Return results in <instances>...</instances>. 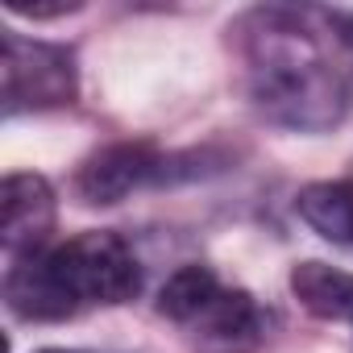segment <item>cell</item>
I'll list each match as a JSON object with an SVG mask.
<instances>
[{"mask_svg":"<svg viewBox=\"0 0 353 353\" xmlns=\"http://www.w3.org/2000/svg\"><path fill=\"white\" fill-rule=\"evenodd\" d=\"M0 75H5V112L9 117L71 104L79 92L71 50L50 46V42H30L17 34H5Z\"/></svg>","mask_w":353,"mask_h":353,"instance_id":"obj_3","label":"cell"},{"mask_svg":"<svg viewBox=\"0 0 353 353\" xmlns=\"http://www.w3.org/2000/svg\"><path fill=\"white\" fill-rule=\"evenodd\" d=\"M158 179H166V158H158L145 141H117L79 166L75 192L83 204H121L129 192Z\"/></svg>","mask_w":353,"mask_h":353,"instance_id":"obj_4","label":"cell"},{"mask_svg":"<svg viewBox=\"0 0 353 353\" xmlns=\"http://www.w3.org/2000/svg\"><path fill=\"white\" fill-rule=\"evenodd\" d=\"M38 353H71V349H38Z\"/></svg>","mask_w":353,"mask_h":353,"instance_id":"obj_11","label":"cell"},{"mask_svg":"<svg viewBox=\"0 0 353 353\" xmlns=\"http://www.w3.org/2000/svg\"><path fill=\"white\" fill-rule=\"evenodd\" d=\"M254 104L295 129L336 125L353 100V17L328 9H254L241 26Z\"/></svg>","mask_w":353,"mask_h":353,"instance_id":"obj_1","label":"cell"},{"mask_svg":"<svg viewBox=\"0 0 353 353\" xmlns=\"http://www.w3.org/2000/svg\"><path fill=\"white\" fill-rule=\"evenodd\" d=\"M216 291H221V279L208 266H183L166 279V287L158 295V312L174 324H192Z\"/></svg>","mask_w":353,"mask_h":353,"instance_id":"obj_9","label":"cell"},{"mask_svg":"<svg viewBox=\"0 0 353 353\" xmlns=\"http://www.w3.org/2000/svg\"><path fill=\"white\" fill-rule=\"evenodd\" d=\"M291 291L299 303L324 320H353V274L324 262H299L291 270Z\"/></svg>","mask_w":353,"mask_h":353,"instance_id":"obj_8","label":"cell"},{"mask_svg":"<svg viewBox=\"0 0 353 353\" xmlns=\"http://www.w3.org/2000/svg\"><path fill=\"white\" fill-rule=\"evenodd\" d=\"M196 332V341L208 349V353H245L254 341H258V328H262V316H258V303L245 295V291H229L221 287L208 307L188 324Z\"/></svg>","mask_w":353,"mask_h":353,"instance_id":"obj_6","label":"cell"},{"mask_svg":"<svg viewBox=\"0 0 353 353\" xmlns=\"http://www.w3.org/2000/svg\"><path fill=\"white\" fill-rule=\"evenodd\" d=\"M307 229H316L324 241L353 250V179L336 183H312L295 200Z\"/></svg>","mask_w":353,"mask_h":353,"instance_id":"obj_7","label":"cell"},{"mask_svg":"<svg viewBox=\"0 0 353 353\" xmlns=\"http://www.w3.org/2000/svg\"><path fill=\"white\" fill-rule=\"evenodd\" d=\"M54 229V192L42 174H9L0 188V241L9 258H34Z\"/></svg>","mask_w":353,"mask_h":353,"instance_id":"obj_5","label":"cell"},{"mask_svg":"<svg viewBox=\"0 0 353 353\" xmlns=\"http://www.w3.org/2000/svg\"><path fill=\"white\" fill-rule=\"evenodd\" d=\"M13 13H26V17H63V13H75L79 5L75 0H63V5H26V0H9Z\"/></svg>","mask_w":353,"mask_h":353,"instance_id":"obj_10","label":"cell"},{"mask_svg":"<svg viewBox=\"0 0 353 353\" xmlns=\"http://www.w3.org/2000/svg\"><path fill=\"white\" fill-rule=\"evenodd\" d=\"M137 291L141 266L117 233H79L5 274V303L21 320H67L92 303H125Z\"/></svg>","mask_w":353,"mask_h":353,"instance_id":"obj_2","label":"cell"}]
</instances>
